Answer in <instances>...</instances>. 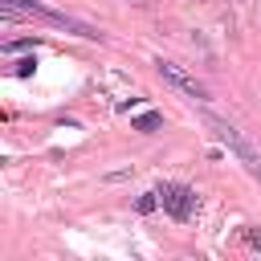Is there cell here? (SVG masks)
<instances>
[{"label": "cell", "mask_w": 261, "mask_h": 261, "mask_svg": "<svg viewBox=\"0 0 261 261\" xmlns=\"http://www.w3.org/2000/svg\"><path fill=\"white\" fill-rule=\"evenodd\" d=\"M159 204H163L167 216L192 220V212H196V192H192L188 184H163V188H159Z\"/></svg>", "instance_id": "277c9868"}, {"label": "cell", "mask_w": 261, "mask_h": 261, "mask_svg": "<svg viewBox=\"0 0 261 261\" xmlns=\"http://www.w3.org/2000/svg\"><path fill=\"white\" fill-rule=\"evenodd\" d=\"M135 208H139V212H155V208H159V192H143V196L135 200Z\"/></svg>", "instance_id": "8992f818"}, {"label": "cell", "mask_w": 261, "mask_h": 261, "mask_svg": "<svg viewBox=\"0 0 261 261\" xmlns=\"http://www.w3.org/2000/svg\"><path fill=\"white\" fill-rule=\"evenodd\" d=\"M245 245H249V249H257V253H261V232H257V228H245Z\"/></svg>", "instance_id": "52a82bcc"}, {"label": "cell", "mask_w": 261, "mask_h": 261, "mask_svg": "<svg viewBox=\"0 0 261 261\" xmlns=\"http://www.w3.org/2000/svg\"><path fill=\"white\" fill-rule=\"evenodd\" d=\"M159 126H163V114H155V110H147V114H139L130 122V130H143V135H155Z\"/></svg>", "instance_id": "5b68a950"}, {"label": "cell", "mask_w": 261, "mask_h": 261, "mask_svg": "<svg viewBox=\"0 0 261 261\" xmlns=\"http://www.w3.org/2000/svg\"><path fill=\"white\" fill-rule=\"evenodd\" d=\"M204 126H212V135H216V139H220V143H224V147H228V151H232V155L245 163V171L261 179V155L253 151V143H249V139H245V135H241V130H237L228 118H220V114L204 110Z\"/></svg>", "instance_id": "6da1fadb"}, {"label": "cell", "mask_w": 261, "mask_h": 261, "mask_svg": "<svg viewBox=\"0 0 261 261\" xmlns=\"http://www.w3.org/2000/svg\"><path fill=\"white\" fill-rule=\"evenodd\" d=\"M33 65H37V61H33V57H24V61H16V73H20V77H29V73H33Z\"/></svg>", "instance_id": "9c48e42d"}, {"label": "cell", "mask_w": 261, "mask_h": 261, "mask_svg": "<svg viewBox=\"0 0 261 261\" xmlns=\"http://www.w3.org/2000/svg\"><path fill=\"white\" fill-rule=\"evenodd\" d=\"M0 4L12 8V12L41 16V20H49L53 29H65V33H73V37H82V41H102V33H98L94 24H86V20H77V16H65V12H57V8H45V4H33V0H0Z\"/></svg>", "instance_id": "7a4b0ae2"}, {"label": "cell", "mask_w": 261, "mask_h": 261, "mask_svg": "<svg viewBox=\"0 0 261 261\" xmlns=\"http://www.w3.org/2000/svg\"><path fill=\"white\" fill-rule=\"evenodd\" d=\"M155 69H159V77H163V82H171L179 94H188V98H196V102H208V86H204L196 73H188L179 61H167V57H159V61H155Z\"/></svg>", "instance_id": "3957f363"}, {"label": "cell", "mask_w": 261, "mask_h": 261, "mask_svg": "<svg viewBox=\"0 0 261 261\" xmlns=\"http://www.w3.org/2000/svg\"><path fill=\"white\" fill-rule=\"evenodd\" d=\"M130 4H147V0H130Z\"/></svg>", "instance_id": "30bf717a"}, {"label": "cell", "mask_w": 261, "mask_h": 261, "mask_svg": "<svg viewBox=\"0 0 261 261\" xmlns=\"http://www.w3.org/2000/svg\"><path fill=\"white\" fill-rule=\"evenodd\" d=\"M20 49H33V41H8L4 53H20Z\"/></svg>", "instance_id": "ba28073f"}]
</instances>
